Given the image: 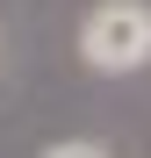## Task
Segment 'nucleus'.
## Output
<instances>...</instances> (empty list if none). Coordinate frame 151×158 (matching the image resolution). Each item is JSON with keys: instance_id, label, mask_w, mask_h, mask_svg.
I'll return each mask as SVG.
<instances>
[{"instance_id": "1", "label": "nucleus", "mask_w": 151, "mask_h": 158, "mask_svg": "<svg viewBox=\"0 0 151 158\" xmlns=\"http://www.w3.org/2000/svg\"><path fill=\"white\" fill-rule=\"evenodd\" d=\"M79 58L86 72H144L151 65V0H101V7H86L79 22Z\"/></svg>"}, {"instance_id": "2", "label": "nucleus", "mask_w": 151, "mask_h": 158, "mask_svg": "<svg viewBox=\"0 0 151 158\" xmlns=\"http://www.w3.org/2000/svg\"><path fill=\"white\" fill-rule=\"evenodd\" d=\"M36 158H115L108 144H94V137H65V144H43Z\"/></svg>"}]
</instances>
